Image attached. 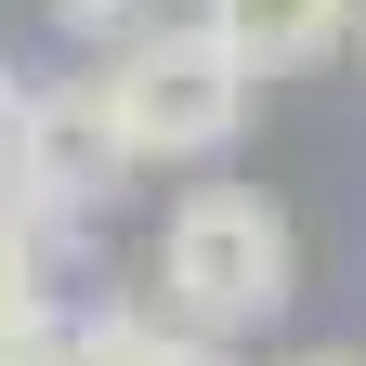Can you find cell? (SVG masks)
<instances>
[{"label": "cell", "mask_w": 366, "mask_h": 366, "mask_svg": "<svg viewBox=\"0 0 366 366\" xmlns=\"http://www.w3.org/2000/svg\"><path fill=\"white\" fill-rule=\"evenodd\" d=\"M301 301V222L262 183H183L157 222V314L197 340H262Z\"/></svg>", "instance_id": "6da1fadb"}, {"label": "cell", "mask_w": 366, "mask_h": 366, "mask_svg": "<svg viewBox=\"0 0 366 366\" xmlns=\"http://www.w3.org/2000/svg\"><path fill=\"white\" fill-rule=\"evenodd\" d=\"M105 92H118L131 157H144V170H209V157H236V131H249V92H262V79L222 53L197 14H157L131 53H105Z\"/></svg>", "instance_id": "7a4b0ae2"}, {"label": "cell", "mask_w": 366, "mask_h": 366, "mask_svg": "<svg viewBox=\"0 0 366 366\" xmlns=\"http://www.w3.org/2000/svg\"><path fill=\"white\" fill-rule=\"evenodd\" d=\"M14 144H26V209H39V222H92L105 197H131V183H144L105 66L39 79V92H26V118H14Z\"/></svg>", "instance_id": "3957f363"}, {"label": "cell", "mask_w": 366, "mask_h": 366, "mask_svg": "<svg viewBox=\"0 0 366 366\" xmlns=\"http://www.w3.org/2000/svg\"><path fill=\"white\" fill-rule=\"evenodd\" d=\"M366 0H197V26L236 53L249 79H301V66H327L340 39H353Z\"/></svg>", "instance_id": "277c9868"}, {"label": "cell", "mask_w": 366, "mask_h": 366, "mask_svg": "<svg viewBox=\"0 0 366 366\" xmlns=\"http://www.w3.org/2000/svg\"><path fill=\"white\" fill-rule=\"evenodd\" d=\"M53 366H236V340H197L170 314H66Z\"/></svg>", "instance_id": "5b68a950"}, {"label": "cell", "mask_w": 366, "mask_h": 366, "mask_svg": "<svg viewBox=\"0 0 366 366\" xmlns=\"http://www.w3.org/2000/svg\"><path fill=\"white\" fill-rule=\"evenodd\" d=\"M53 236H66V222L0 209V353H26V340L66 327V314H53Z\"/></svg>", "instance_id": "8992f818"}, {"label": "cell", "mask_w": 366, "mask_h": 366, "mask_svg": "<svg viewBox=\"0 0 366 366\" xmlns=\"http://www.w3.org/2000/svg\"><path fill=\"white\" fill-rule=\"evenodd\" d=\"M53 26L79 39V53H92V66H105V53H131V39H144V26H157V0H53Z\"/></svg>", "instance_id": "52a82bcc"}, {"label": "cell", "mask_w": 366, "mask_h": 366, "mask_svg": "<svg viewBox=\"0 0 366 366\" xmlns=\"http://www.w3.org/2000/svg\"><path fill=\"white\" fill-rule=\"evenodd\" d=\"M274 366H366V340H314V353H274Z\"/></svg>", "instance_id": "ba28073f"}, {"label": "cell", "mask_w": 366, "mask_h": 366, "mask_svg": "<svg viewBox=\"0 0 366 366\" xmlns=\"http://www.w3.org/2000/svg\"><path fill=\"white\" fill-rule=\"evenodd\" d=\"M14 118H26V79H14V66H0V144H14Z\"/></svg>", "instance_id": "9c48e42d"}, {"label": "cell", "mask_w": 366, "mask_h": 366, "mask_svg": "<svg viewBox=\"0 0 366 366\" xmlns=\"http://www.w3.org/2000/svg\"><path fill=\"white\" fill-rule=\"evenodd\" d=\"M353 39H366V14H353Z\"/></svg>", "instance_id": "30bf717a"}]
</instances>
